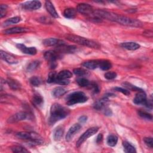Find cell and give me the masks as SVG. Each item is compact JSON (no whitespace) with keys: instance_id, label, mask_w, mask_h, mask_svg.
Masks as SVG:
<instances>
[{"instance_id":"obj_1","label":"cell","mask_w":153,"mask_h":153,"mask_svg":"<svg viewBox=\"0 0 153 153\" xmlns=\"http://www.w3.org/2000/svg\"><path fill=\"white\" fill-rule=\"evenodd\" d=\"M94 16L99 17L100 19H105L111 21L115 22L119 24L125 26L132 27H141L143 25L142 23L138 20L131 19L126 16L118 15L112 12L102 10H94Z\"/></svg>"},{"instance_id":"obj_2","label":"cell","mask_w":153,"mask_h":153,"mask_svg":"<svg viewBox=\"0 0 153 153\" xmlns=\"http://www.w3.org/2000/svg\"><path fill=\"white\" fill-rule=\"evenodd\" d=\"M69 114V111L66 108L59 103H54L50 108V117L49 123L53 124L57 121L66 117Z\"/></svg>"},{"instance_id":"obj_3","label":"cell","mask_w":153,"mask_h":153,"mask_svg":"<svg viewBox=\"0 0 153 153\" xmlns=\"http://www.w3.org/2000/svg\"><path fill=\"white\" fill-rule=\"evenodd\" d=\"M65 38L69 41L74 42L80 45H82L93 48H100V45L97 42L78 35H75L73 34H67L65 35Z\"/></svg>"},{"instance_id":"obj_4","label":"cell","mask_w":153,"mask_h":153,"mask_svg":"<svg viewBox=\"0 0 153 153\" xmlns=\"http://www.w3.org/2000/svg\"><path fill=\"white\" fill-rule=\"evenodd\" d=\"M88 99V97L82 91H75L73 92L66 97V104L68 105H74L79 103L85 102Z\"/></svg>"},{"instance_id":"obj_5","label":"cell","mask_w":153,"mask_h":153,"mask_svg":"<svg viewBox=\"0 0 153 153\" xmlns=\"http://www.w3.org/2000/svg\"><path fill=\"white\" fill-rule=\"evenodd\" d=\"M16 136L20 139L29 140L32 143L39 144L42 143L41 137L37 133L28 131H20L16 134Z\"/></svg>"},{"instance_id":"obj_6","label":"cell","mask_w":153,"mask_h":153,"mask_svg":"<svg viewBox=\"0 0 153 153\" xmlns=\"http://www.w3.org/2000/svg\"><path fill=\"white\" fill-rule=\"evenodd\" d=\"M99 130V128L97 127H93L88 128L87 131H85L78 139L76 143V146L79 147L84 142H85L88 137L96 134Z\"/></svg>"},{"instance_id":"obj_7","label":"cell","mask_w":153,"mask_h":153,"mask_svg":"<svg viewBox=\"0 0 153 153\" xmlns=\"http://www.w3.org/2000/svg\"><path fill=\"white\" fill-rule=\"evenodd\" d=\"M76 10L82 14L89 16L90 18H91L93 16L94 12V10L92 6L85 3L78 4L76 7Z\"/></svg>"},{"instance_id":"obj_8","label":"cell","mask_w":153,"mask_h":153,"mask_svg":"<svg viewBox=\"0 0 153 153\" xmlns=\"http://www.w3.org/2000/svg\"><path fill=\"white\" fill-rule=\"evenodd\" d=\"M29 114H28L26 112H17L12 116H11L8 120L7 122L8 123H16L20 121H23L25 120L27 118H29Z\"/></svg>"},{"instance_id":"obj_9","label":"cell","mask_w":153,"mask_h":153,"mask_svg":"<svg viewBox=\"0 0 153 153\" xmlns=\"http://www.w3.org/2000/svg\"><path fill=\"white\" fill-rule=\"evenodd\" d=\"M60 57V53H59L57 51L54 50H49L45 53L44 54V58L46 60H47L48 62H56L57 59H59V57Z\"/></svg>"},{"instance_id":"obj_10","label":"cell","mask_w":153,"mask_h":153,"mask_svg":"<svg viewBox=\"0 0 153 153\" xmlns=\"http://www.w3.org/2000/svg\"><path fill=\"white\" fill-rule=\"evenodd\" d=\"M81 127V126L79 124H74L73 126H72L67 132L66 135V140L68 142L70 141L73 138L74 135L79 131Z\"/></svg>"},{"instance_id":"obj_11","label":"cell","mask_w":153,"mask_h":153,"mask_svg":"<svg viewBox=\"0 0 153 153\" xmlns=\"http://www.w3.org/2000/svg\"><path fill=\"white\" fill-rule=\"evenodd\" d=\"M146 100L147 99H146V94L143 90H142V91H138V93L136 94L133 99V102L137 105H145Z\"/></svg>"},{"instance_id":"obj_12","label":"cell","mask_w":153,"mask_h":153,"mask_svg":"<svg viewBox=\"0 0 153 153\" xmlns=\"http://www.w3.org/2000/svg\"><path fill=\"white\" fill-rule=\"evenodd\" d=\"M16 47L22 53L27 54L35 55V54H36V52H37V50L35 48V47H27L25 45H24L23 44H17L16 45Z\"/></svg>"},{"instance_id":"obj_13","label":"cell","mask_w":153,"mask_h":153,"mask_svg":"<svg viewBox=\"0 0 153 153\" xmlns=\"http://www.w3.org/2000/svg\"><path fill=\"white\" fill-rule=\"evenodd\" d=\"M25 9L29 10H35L39 9L41 7V3L39 1H27L22 5Z\"/></svg>"},{"instance_id":"obj_14","label":"cell","mask_w":153,"mask_h":153,"mask_svg":"<svg viewBox=\"0 0 153 153\" xmlns=\"http://www.w3.org/2000/svg\"><path fill=\"white\" fill-rule=\"evenodd\" d=\"M77 47L74 45H66L63 44L57 47V51L59 53H72L76 50Z\"/></svg>"},{"instance_id":"obj_15","label":"cell","mask_w":153,"mask_h":153,"mask_svg":"<svg viewBox=\"0 0 153 153\" xmlns=\"http://www.w3.org/2000/svg\"><path fill=\"white\" fill-rule=\"evenodd\" d=\"M42 44L45 46H59L63 44H65V42L57 38H47L43 40Z\"/></svg>"},{"instance_id":"obj_16","label":"cell","mask_w":153,"mask_h":153,"mask_svg":"<svg viewBox=\"0 0 153 153\" xmlns=\"http://www.w3.org/2000/svg\"><path fill=\"white\" fill-rule=\"evenodd\" d=\"M1 54V58L5 60V62H7L8 63L10 64H16L18 63V60L12 54H9L7 52H5L2 50L0 52Z\"/></svg>"},{"instance_id":"obj_17","label":"cell","mask_w":153,"mask_h":153,"mask_svg":"<svg viewBox=\"0 0 153 153\" xmlns=\"http://www.w3.org/2000/svg\"><path fill=\"white\" fill-rule=\"evenodd\" d=\"M28 31V29L25 27H14L11 28H9L7 29H5L2 31V32L4 34L6 35H11V34H16V33H24Z\"/></svg>"},{"instance_id":"obj_18","label":"cell","mask_w":153,"mask_h":153,"mask_svg":"<svg viewBox=\"0 0 153 153\" xmlns=\"http://www.w3.org/2000/svg\"><path fill=\"white\" fill-rule=\"evenodd\" d=\"M108 98L106 96L103 97L102 99L97 100L93 105V108L96 110H100L103 108H105V106L108 102Z\"/></svg>"},{"instance_id":"obj_19","label":"cell","mask_w":153,"mask_h":153,"mask_svg":"<svg viewBox=\"0 0 153 153\" xmlns=\"http://www.w3.org/2000/svg\"><path fill=\"white\" fill-rule=\"evenodd\" d=\"M45 6L46 8L47 11L54 18H58L59 15L58 13H57L54 5L50 1H45Z\"/></svg>"},{"instance_id":"obj_20","label":"cell","mask_w":153,"mask_h":153,"mask_svg":"<svg viewBox=\"0 0 153 153\" xmlns=\"http://www.w3.org/2000/svg\"><path fill=\"white\" fill-rule=\"evenodd\" d=\"M99 60H91L83 62L82 63V65L87 69H94L99 67Z\"/></svg>"},{"instance_id":"obj_21","label":"cell","mask_w":153,"mask_h":153,"mask_svg":"<svg viewBox=\"0 0 153 153\" xmlns=\"http://www.w3.org/2000/svg\"><path fill=\"white\" fill-rule=\"evenodd\" d=\"M121 46L128 50H136L140 48V45L134 42H126L121 44Z\"/></svg>"},{"instance_id":"obj_22","label":"cell","mask_w":153,"mask_h":153,"mask_svg":"<svg viewBox=\"0 0 153 153\" xmlns=\"http://www.w3.org/2000/svg\"><path fill=\"white\" fill-rule=\"evenodd\" d=\"M64 133V128L62 126L57 127L54 131L53 138L54 140L58 141L61 139Z\"/></svg>"},{"instance_id":"obj_23","label":"cell","mask_w":153,"mask_h":153,"mask_svg":"<svg viewBox=\"0 0 153 153\" xmlns=\"http://www.w3.org/2000/svg\"><path fill=\"white\" fill-rule=\"evenodd\" d=\"M72 76V74L69 70H63L60 71L57 74V78L59 79H67L68 78H71Z\"/></svg>"},{"instance_id":"obj_24","label":"cell","mask_w":153,"mask_h":153,"mask_svg":"<svg viewBox=\"0 0 153 153\" xmlns=\"http://www.w3.org/2000/svg\"><path fill=\"white\" fill-rule=\"evenodd\" d=\"M63 16L67 19H74L76 16V11L73 8H68L64 10Z\"/></svg>"},{"instance_id":"obj_25","label":"cell","mask_w":153,"mask_h":153,"mask_svg":"<svg viewBox=\"0 0 153 153\" xmlns=\"http://www.w3.org/2000/svg\"><path fill=\"white\" fill-rule=\"evenodd\" d=\"M112 67V64L110 61L108 60H99V68H100L103 71H107L111 69Z\"/></svg>"},{"instance_id":"obj_26","label":"cell","mask_w":153,"mask_h":153,"mask_svg":"<svg viewBox=\"0 0 153 153\" xmlns=\"http://www.w3.org/2000/svg\"><path fill=\"white\" fill-rule=\"evenodd\" d=\"M7 82L8 83L9 87L13 90H17L21 87L20 82L13 78H8L7 81Z\"/></svg>"},{"instance_id":"obj_27","label":"cell","mask_w":153,"mask_h":153,"mask_svg":"<svg viewBox=\"0 0 153 153\" xmlns=\"http://www.w3.org/2000/svg\"><path fill=\"white\" fill-rule=\"evenodd\" d=\"M66 93V90L63 87H56L55 88L52 92L53 96L55 97H59L63 95H64Z\"/></svg>"},{"instance_id":"obj_28","label":"cell","mask_w":153,"mask_h":153,"mask_svg":"<svg viewBox=\"0 0 153 153\" xmlns=\"http://www.w3.org/2000/svg\"><path fill=\"white\" fill-rule=\"evenodd\" d=\"M33 103L37 106H41L44 102V99L39 94H35L32 98Z\"/></svg>"},{"instance_id":"obj_29","label":"cell","mask_w":153,"mask_h":153,"mask_svg":"<svg viewBox=\"0 0 153 153\" xmlns=\"http://www.w3.org/2000/svg\"><path fill=\"white\" fill-rule=\"evenodd\" d=\"M118 142V137L114 134L109 135L106 139L107 144L110 146H114Z\"/></svg>"},{"instance_id":"obj_30","label":"cell","mask_w":153,"mask_h":153,"mask_svg":"<svg viewBox=\"0 0 153 153\" xmlns=\"http://www.w3.org/2000/svg\"><path fill=\"white\" fill-rule=\"evenodd\" d=\"M123 147L124 149V151L126 152L134 153V152H136L135 148L132 145H131L130 143H128L126 141H124L123 142Z\"/></svg>"},{"instance_id":"obj_31","label":"cell","mask_w":153,"mask_h":153,"mask_svg":"<svg viewBox=\"0 0 153 153\" xmlns=\"http://www.w3.org/2000/svg\"><path fill=\"white\" fill-rule=\"evenodd\" d=\"M20 20H21V19H20V17H19V16L13 17H11V18L8 19V20H5V21L4 22L3 25L5 26H9V25H13V24H14V23H17L19 22Z\"/></svg>"},{"instance_id":"obj_32","label":"cell","mask_w":153,"mask_h":153,"mask_svg":"<svg viewBox=\"0 0 153 153\" xmlns=\"http://www.w3.org/2000/svg\"><path fill=\"white\" fill-rule=\"evenodd\" d=\"M39 65H40V62L38 60L33 61L31 63H30L27 66V71L29 72L35 71L39 66Z\"/></svg>"},{"instance_id":"obj_33","label":"cell","mask_w":153,"mask_h":153,"mask_svg":"<svg viewBox=\"0 0 153 153\" xmlns=\"http://www.w3.org/2000/svg\"><path fill=\"white\" fill-rule=\"evenodd\" d=\"M123 85L128 90H131V91H142V90L140 89V88L137 87L136 86H134L132 85L130 83H128L127 82H125L123 83Z\"/></svg>"},{"instance_id":"obj_34","label":"cell","mask_w":153,"mask_h":153,"mask_svg":"<svg viewBox=\"0 0 153 153\" xmlns=\"http://www.w3.org/2000/svg\"><path fill=\"white\" fill-rule=\"evenodd\" d=\"M76 82L78 83V84L81 86V87H87L90 84V82L89 81L85 78H78L76 79Z\"/></svg>"},{"instance_id":"obj_35","label":"cell","mask_w":153,"mask_h":153,"mask_svg":"<svg viewBox=\"0 0 153 153\" xmlns=\"http://www.w3.org/2000/svg\"><path fill=\"white\" fill-rule=\"evenodd\" d=\"M138 114L142 118H144V119H146L148 120H152V115L149 114L147 112L143 111H139L138 112Z\"/></svg>"},{"instance_id":"obj_36","label":"cell","mask_w":153,"mask_h":153,"mask_svg":"<svg viewBox=\"0 0 153 153\" xmlns=\"http://www.w3.org/2000/svg\"><path fill=\"white\" fill-rule=\"evenodd\" d=\"M11 149L14 152H29V151L21 146H13Z\"/></svg>"},{"instance_id":"obj_37","label":"cell","mask_w":153,"mask_h":153,"mask_svg":"<svg viewBox=\"0 0 153 153\" xmlns=\"http://www.w3.org/2000/svg\"><path fill=\"white\" fill-rule=\"evenodd\" d=\"M30 83L33 86H39L41 84V79L38 76H32L29 79Z\"/></svg>"},{"instance_id":"obj_38","label":"cell","mask_w":153,"mask_h":153,"mask_svg":"<svg viewBox=\"0 0 153 153\" xmlns=\"http://www.w3.org/2000/svg\"><path fill=\"white\" fill-rule=\"evenodd\" d=\"M73 72L78 76H84L87 74V71L82 68H75L74 69Z\"/></svg>"},{"instance_id":"obj_39","label":"cell","mask_w":153,"mask_h":153,"mask_svg":"<svg viewBox=\"0 0 153 153\" xmlns=\"http://www.w3.org/2000/svg\"><path fill=\"white\" fill-rule=\"evenodd\" d=\"M57 74L56 72H51L49 74L47 82L48 83H52V82H55L56 78H57Z\"/></svg>"},{"instance_id":"obj_40","label":"cell","mask_w":153,"mask_h":153,"mask_svg":"<svg viewBox=\"0 0 153 153\" xmlns=\"http://www.w3.org/2000/svg\"><path fill=\"white\" fill-rule=\"evenodd\" d=\"M104 76H105V78L106 79H109V80H111V79H114L117 77V74L115 72L110 71V72H108L105 73Z\"/></svg>"},{"instance_id":"obj_41","label":"cell","mask_w":153,"mask_h":153,"mask_svg":"<svg viewBox=\"0 0 153 153\" xmlns=\"http://www.w3.org/2000/svg\"><path fill=\"white\" fill-rule=\"evenodd\" d=\"M7 6L5 4H1L0 5V16L1 18L4 17L7 13Z\"/></svg>"},{"instance_id":"obj_42","label":"cell","mask_w":153,"mask_h":153,"mask_svg":"<svg viewBox=\"0 0 153 153\" xmlns=\"http://www.w3.org/2000/svg\"><path fill=\"white\" fill-rule=\"evenodd\" d=\"M90 87V88L92 89L93 91L95 93H98L99 92V86L97 85V84L95 82H91V83H90L89 85Z\"/></svg>"},{"instance_id":"obj_43","label":"cell","mask_w":153,"mask_h":153,"mask_svg":"<svg viewBox=\"0 0 153 153\" xmlns=\"http://www.w3.org/2000/svg\"><path fill=\"white\" fill-rule=\"evenodd\" d=\"M143 140L145 142V143H146V145L150 147L151 148H152L153 146V142H152V138L151 137H145L143 139Z\"/></svg>"},{"instance_id":"obj_44","label":"cell","mask_w":153,"mask_h":153,"mask_svg":"<svg viewBox=\"0 0 153 153\" xmlns=\"http://www.w3.org/2000/svg\"><path fill=\"white\" fill-rule=\"evenodd\" d=\"M114 90L118 91H120V92H121L123 94L126 95V96H128L130 94V92H129V90H127L126 88H121V87H115L114 88Z\"/></svg>"},{"instance_id":"obj_45","label":"cell","mask_w":153,"mask_h":153,"mask_svg":"<svg viewBox=\"0 0 153 153\" xmlns=\"http://www.w3.org/2000/svg\"><path fill=\"white\" fill-rule=\"evenodd\" d=\"M56 83L59 84L60 85H68L69 83V81L67 79H56Z\"/></svg>"},{"instance_id":"obj_46","label":"cell","mask_w":153,"mask_h":153,"mask_svg":"<svg viewBox=\"0 0 153 153\" xmlns=\"http://www.w3.org/2000/svg\"><path fill=\"white\" fill-rule=\"evenodd\" d=\"M143 35L144 36H145L146 37H148V38H152V35H153V32L152 30H145L143 33Z\"/></svg>"},{"instance_id":"obj_47","label":"cell","mask_w":153,"mask_h":153,"mask_svg":"<svg viewBox=\"0 0 153 153\" xmlns=\"http://www.w3.org/2000/svg\"><path fill=\"white\" fill-rule=\"evenodd\" d=\"M87 116H85V115H82V116H81V117L78 118V121H79L80 123H85V122L87 121Z\"/></svg>"},{"instance_id":"obj_48","label":"cell","mask_w":153,"mask_h":153,"mask_svg":"<svg viewBox=\"0 0 153 153\" xmlns=\"http://www.w3.org/2000/svg\"><path fill=\"white\" fill-rule=\"evenodd\" d=\"M104 114H105V115L109 116V115H111L112 113V111H111V110L110 109L105 108V109H104Z\"/></svg>"},{"instance_id":"obj_49","label":"cell","mask_w":153,"mask_h":153,"mask_svg":"<svg viewBox=\"0 0 153 153\" xmlns=\"http://www.w3.org/2000/svg\"><path fill=\"white\" fill-rule=\"evenodd\" d=\"M102 139H103V135H102L101 133H100V134H98V136H97V137L96 142H97V143H100V142H102Z\"/></svg>"}]
</instances>
